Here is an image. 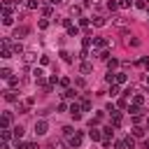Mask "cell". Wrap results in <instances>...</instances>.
<instances>
[{
    "instance_id": "1",
    "label": "cell",
    "mask_w": 149,
    "mask_h": 149,
    "mask_svg": "<svg viewBox=\"0 0 149 149\" xmlns=\"http://www.w3.org/2000/svg\"><path fill=\"white\" fill-rule=\"evenodd\" d=\"M33 130H35V135H47V130H49V123H47L44 119H40V121H35Z\"/></svg>"
},
{
    "instance_id": "2",
    "label": "cell",
    "mask_w": 149,
    "mask_h": 149,
    "mask_svg": "<svg viewBox=\"0 0 149 149\" xmlns=\"http://www.w3.org/2000/svg\"><path fill=\"white\" fill-rule=\"evenodd\" d=\"M33 81L40 84V86H47L44 84V70L42 68H33Z\"/></svg>"
},
{
    "instance_id": "3",
    "label": "cell",
    "mask_w": 149,
    "mask_h": 149,
    "mask_svg": "<svg viewBox=\"0 0 149 149\" xmlns=\"http://www.w3.org/2000/svg\"><path fill=\"white\" fill-rule=\"evenodd\" d=\"M107 44H109V42H107L105 37H93V51H105Z\"/></svg>"
},
{
    "instance_id": "4",
    "label": "cell",
    "mask_w": 149,
    "mask_h": 149,
    "mask_svg": "<svg viewBox=\"0 0 149 149\" xmlns=\"http://www.w3.org/2000/svg\"><path fill=\"white\" fill-rule=\"evenodd\" d=\"M81 112H84V109H81V105H77V102H72V105H70V116H72L74 121H79V119H81Z\"/></svg>"
},
{
    "instance_id": "5",
    "label": "cell",
    "mask_w": 149,
    "mask_h": 149,
    "mask_svg": "<svg viewBox=\"0 0 149 149\" xmlns=\"http://www.w3.org/2000/svg\"><path fill=\"white\" fill-rule=\"evenodd\" d=\"M81 140H84V135L77 130V133H74V135L68 140V142H70V147H72V149H79V147H81Z\"/></svg>"
},
{
    "instance_id": "6",
    "label": "cell",
    "mask_w": 149,
    "mask_h": 149,
    "mask_svg": "<svg viewBox=\"0 0 149 149\" xmlns=\"http://www.w3.org/2000/svg\"><path fill=\"white\" fill-rule=\"evenodd\" d=\"M26 35H28V28H26V26H16V28H14V37H16V40H23Z\"/></svg>"
},
{
    "instance_id": "7",
    "label": "cell",
    "mask_w": 149,
    "mask_h": 149,
    "mask_svg": "<svg viewBox=\"0 0 149 149\" xmlns=\"http://www.w3.org/2000/svg\"><path fill=\"white\" fill-rule=\"evenodd\" d=\"M9 123H12V112L5 109V112H2V121H0V126H2V128H9Z\"/></svg>"
},
{
    "instance_id": "8",
    "label": "cell",
    "mask_w": 149,
    "mask_h": 149,
    "mask_svg": "<svg viewBox=\"0 0 149 149\" xmlns=\"http://www.w3.org/2000/svg\"><path fill=\"white\" fill-rule=\"evenodd\" d=\"M91 70H93V65H91V63H88V61H86V58H84V61H81V63H79V72H81V74H88V72H91Z\"/></svg>"
},
{
    "instance_id": "9",
    "label": "cell",
    "mask_w": 149,
    "mask_h": 149,
    "mask_svg": "<svg viewBox=\"0 0 149 149\" xmlns=\"http://www.w3.org/2000/svg\"><path fill=\"white\" fill-rule=\"evenodd\" d=\"M77 95H79L77 88H65V91H63V98H65V100H74Z\"/></svg>"
},
{
    "instance_id": "10",
    "label": "cell",
    "mask_w": 149,
    "mask_h": 149,
    "mask_svg": "<svg viewBox=\"0 0 149 149\" xmlns=\"http://www.w3.org/2000/svg\"><path fill=\"white\" fill-rule=\"evenodd\" d=\"M2 93H5V100H7V102H19V95H16L14 91L7 88V91H2Z\"/></svg>"
},
{
    "instance_id": "11",
    "label": "cell",
    "mask_w": 149,
    "mask_h": 149,
    "mask_svg": "<svg viewBox=\"0 0 149 149\" xmlns=\"http://www.w3.org/2000/svg\"><path fill=\"white\" fill-rule=\"evenodd\" d=\"M2 23H5V26H14V16H12V12H2Z\"/></svg>"
},
{
    "instance_id": "12",
    "label": "cell",
    "mask_w": 149,
    "mask_h": 149,
    "mask_svg": "<svg viewBox=\"0 0 149 149\" xmlns=\"http://www.w3.org/2000/svg\"><path fill=\"white\" fill-rule=\"evenodd\" d=\"M91 23H93V26H98V28H102V26H107V19H105V16H93V19H91Z\"/></svg>"
},
{
    "instance_id": "13",
    "label": "cell",
    "mask_w": 149,
    "mask_h": 149,
    "mask_svg": "<svg viewBox=\"0 0 149 149\" xmlns=\"http://www.w3.org/2000/svg\"><path fill=\"white\" fill-rule=\"evenodd\" d=\"M126 81H128L126 72H114V84H126Z\"/></svg>"
},
{
    "instance_id": "14",
    "label": "cell",
    "mask_w": 149,
    "mask_h": 149,
    "mask_svg": "<svg viewBox=\"0 0 149 149\" xmlns=\"http://www.w3.org/2000/svg\"><path fill=\"white\" fill-rule=\"evenodd\" d=\"M88 137H91L93 142H98V140H102V133H100L98 128H91V130H88Z\"/></svg>"
},
{
    "instance_id": "15",
    "label": "cell",
    "mask_w": 149,
    "mask_h": 149,
    "mask_svg": "<svg viewBox=\"0 0 149 149\" xmlns=\"http://www.w3.org/2000/svg\"><path fill=\"white\" fill-rule=\"evenodd\" d=\"M35 58H37V56H35V49H28V51L23 54V61H26V63H33Z\"/></svg>"
},
{
    "instance_id": "16",
    "label": "cell",
    "mask_w": 149,
    "mask_h": 149,
    "mask_svg": "<svg viewBox=\"0 0 149 149\" xmlns=\"http://www.w3.org/2000/svg\"><path fill=\"white\" fill-rule=\"evenodd\" d=\"M58 56H61V61H63V63H72V54H70V51H65V49H63Z\"/></svg>"
},
{
    "instance_id": "17",
    "label": "cell",
    "mask_w": 149,
    "mask_h": 149,
    "mask_svg": "<svg viewBox=\"0 0 149 149\" xmlns=\"http://www.w3.org/2000/svg\"><path fill=\"white\" fill-rule=\"evenodd\" d=\"M74 133H77V130H74L72 126H63V137H68V140H70V137H72Z\"/></svg>"
},
{
    "instance_id": "18",
    "label": "cell",
    "mask_w": 149,
    "mask_h": 149,
    "mask_svg": "<svg viewBox=\"0 0 149 149\" xmlns=\"http://www.w3.org/2000/svg\"><path fill=\"white\" fill-rule=\"evenodd\" d=\"M142 102H144V95H142V93H140V91H137V93H135V95H133V105H137V107H140V105H142Z\"/></svg>"
},
{
    "instance_id": "19",
    "label": "cell",
    "mask_w": 149,
    "mask_h": 149,
    "mask_svg": "<svg viewBox=\"0 0 149 149\" xmlns=\"http://www.w3.org/2000/svg\"><path fill=\"white\" fill-rule=\"evenodd\" d=\"M79 105H81V109H84V112H88V109H91V100H88V98H79Z\"/></svg>"
},
{
    "instance_id": "20",
    "label": "cell",
    "mask_w": 149,
    "mask_h": 149,
    "mask_svg": "<svg viewBox=\"0 0 149 149\" xmlns=\"http://www.w3.org/2000/svg\"><path fill=\"white\" fill-rule=\"evenodd\" d=\"M12 54H14V51H12V47H2V54H0V56L7 61V58H12Z\"/></svg>"
},
{
    "instance_id": "21",
    "label": "cell",
    "mask_w": 149,
    "mask_h": 149,
    "mask_svg": "<svg viewBox=\"0 0 149 149\" xmlns=\"http://www.w3.org/2000/svg\"><path fill=\"white\" fill-rule=\"evenodd\" d=\"M12 133H14V137H16V140H21V137H23V128H21V126H14V128H12Z\"/></svg>"
},
{
    "instance_id": "22",
    "label": "cell",
    "mask_w": 149,
    "mask_h": 149,
    "mask_svg": "<svg viewBox=\"0 0 149 149\" xmlns=\"http://www.w3.org/2000/svg\"><path fill=\"white\" fill-rule=\"evenodd\" d=\"M40 5H42V0H28V2H26V7H28V9H37Z\"/></svg>"
},
{
    "instance_id": "23",
    "label": "cell",
    "mask_w": 149,
    "mask_h": 149,
    "mask_svg": "<svg viewBox=\"0 0 149 149\" xmlns=\"http://www.w3.org/2000/svg\"><path fill=\"white\" fill-rule=\"evenodd\" d=\"M70 14H72V16H81V7H79V5H72V7H70Z\"/></svg>"
},
{
    "instance_id": "24",
    "label": "cell",
    "mask_w": 149,
    "mask_h": 149,
    "mask_svg": "<svg viewBox=\"0 0 149 149\" xmlns=\"http://www.w3.org/2000/svg\"><path fill=\"white\" fill-rule=\"evenodd\" d=\"M12 51H14V54H26L23 47H21V42H14V44H12Z\"/></svg>"
},
{
    "instance_id": "25",
    "label": "cell",
    "mask_w": 149,
    "mask_h": 149,
    "mask_svg": "<svg viewBox=\"0 0 149 149\" xmlns=\"http://www.w3.org/2000/svg\"><path fill=\"white\" fill-rule=\"evenodd\" d=\"M112 23H114V26H123L126 19H123V16H112Z\"/></svg>"
},
{
    "instance_id": "26",
    "label": "cell",
    "mask_w": 149,
    "mask_h": 149,
    "mask_svg": "<svg viewBox=\"0 0 149 149\" xmlns=\"http://www.w3.org/2000/svg\"><path fill=\"white\" fill-rule=\"evenodd\" d=\"M0 77H2V79H9V77H12V70H9V68H2V70H0Z\"/></svg>"
},
{
    "instance_id": "27",
    "label": "cell",
    "mask_w": 149,
    "mask_h": 149,
    "mask_svg": "<svg viewBox=\"0 0 149 149\" xmlns=\"http://www.w3.org/2000/svg\"><path fill=\"white\" fill-rule=\"evenodd\" d=\"M107 93H109V95H112V98H114V95H119V84H112V86H109V91H107Z\"/></svg>"
},
{
    "instance_id": "28",
    "label": "cell",
    "mask_w": 149,
    "mask_h": 149,
    "mask_svg": "<svg viewBox=\"0 0 149 149\" xmlns=\"http://www.w3.org/2000/svg\"><path fill=\"white\" fill-rule=\"evenodd\" d=\"M133 135H135V137H144V128L135 126V128H133Z\"/></svg>"
},
{
    "instance_id": "29",
    "label": "cell",
    "mask_w": 149,
    "mask_h": 149,
    "mask_svg": "<svg viewBox=\"0 0 149 149\" xmlns=\"http://www.w3.org/2000/svg\"><path fill=\"white\" fill-rule=\"evenodd\" d=\"M116 65H119V61H116V58H109V61H107V68H109V72H112Z\"/></svg>"
},
{
    "instance_id": "30",
    "label": "cell",
    "mask_w": 149,
    "mask_h": 149,
    "mask_svg": "<svg viewBox=\"0 0 149 149\" xmlns=\"http://www.w3.org/2000/svg\"><path fill=\"white\" fill-rule=\"evenodd\" d=\"M7 84H9V88L19 86V77H9V79H7Z\"/></svg>"
},
{
    "instance_id": "31",
    "label": "cell",
    "mask_w": 149,
    "mask_h": 149,
    "mask_svg": "<svg viewBox=\"0 0 149 149\" xmlns=\"http://www.w3.org/2000/svg\"><path fill=\"white\" fill-rule=\"evenodd\" d=\"M116 7H119V2H114V0H107V9H109V12H114Z\"/></svg>"
},
{
    "instance_id": "32",
    "label": "cell",
    "mask_w": 149,
    "mask_h": 149,
    "mask_svg": "<svg viewBox=\"0 0 149 149\" xmlns=\"http://www.w3.org/2000/svg\"><path fill=\"white\" fill-rule=\"evenodd\" d=\"M135 7H137V9H149V5H147L144 0H137V2H135Z\"/></svg>"
},
{
    "instance_id": "33",
    "label": "cell",
    "mask_w": 149,
    "mask_h": 149,
    "mask_svg": "<svg viewBox=\"0 0 149 149\" xmlns=\"http://www.w3.org/2000/svg\"><path fill=\"white\" fill-rule=\"evenodd\" d=\"M68 35H74V37H77V35H79V28H77V26H70V28H68Z\"/></svg>"
},
{
    "instance_id": "34",
    "label": "cell",
    "mask_w": 149,
    "mask_h": 149,
    "mask_svg": "<svg viewBox=\"0 0 149 149\" xmlns=\"http://www.w3.org/2000/svg\"><path fill=\"white\" fill-rule=\"evenodd\" d=\"M37 26H40V30H47V28H49V21H47V19H42Z\"/></svg>"
},
{
    "instance_id": "35",
    "label": "cell",
    "mask_w": 149,
    "mask_h": 149,
    "mask_svg": "<svg viewBox=\"0 0 149 149\" xmlns=\"http://www.w3.org/2000/svg\"><path fill=\"white\" fill-rule=\"evenodd\" d=\"M88 23H91V21H88V19H86V16H79V26H84V28H86V26H88Z\"/></svg>"
},
{
    "instance_id": "36",
    "label": "cell",
    "mask_w": 149,
    "mask_h": 149,
    "mask_svg": "<svg viewBox=\"0 0 149 149\" xmlns=\"http://www.w3.org/2000/svg\"><path fill=\"white\" fill-rule=\"evenodd\" d=\"M123 142H126V144H128V147H130V149H133V147H135V140H133V137H130V135H128V137H126V140H123Z\"/></svg>"
},
{
    "instance_id": "37",
    "label": "cell",
    "mask_w": 149,
    "mask_h": 149,
    "mask_svg": "<svg viewBox=\"0 0 149 149\" xmlns=\"http://www.w3.org/2000/svg\"><path fill=\"white\" fill-rule=\"evenodd\" d=\"M114 147H116V149H126V147H128V144H126V142H121V140H119V142H114Z\"/></svg>"
},
{
    "instance_id": "38",
    "label": "cell",
    "mask_w": 149,
    "mask_h": 149,
    "mask_svg": "<svg viewBox=\"0 0 149 149\" xmlns=\"http://www.w3.org/2000/svg\"><path fill=\"white\" fill-rule=\"evenodd\" d=\"M42 14L44 16H51V7H42Z\"/></svg>"
},
{
    "instance_id": "39",
    "label": "cell",
    "mask_w": 149,
    "mask_h": 149,
    "mask_svg": "<svg viewBox=\"0 0 149 149\" xmlns=\"http://www.w3.org/2000/svg\"><path fill=\"white\" fill-rule=\"evenodd\" d=\"M40 63L42 65H49V56H40Z\"/></svg>"
},
{
    "instance_id": "40",
    "label": "cell",
    "mask_w": 149,
    "mask_h": 149,
    "mask_svg": "<svg viewBox=\"0 0 149 149\" xmlns=\"http://www.w3.org/2000/svg\"><path fill=\"white\" fill-rule=\"evenodd\" d=\"M58 84H61V86H68V84H70V79H68V77H61V81H58Z\"/></svg>"
},
{
    "instance_id": "41",
    "label": "cell",
    "mask_w": 149,
    "mask_h": 149,
    "mask_svg": "<svg viewBox=\"0 0 149 149\" xmlns=\"http://www.w3.org/2000/svg\"><path fill=\"white\" fill-rule=\"evenodd\" d=\"M119 7H123V9H126V7H130V0H121V2H119Z\"/></svg>"
},
{
    "instance_id": "42",
    "label": "cell",
    "mask_w": 149,
    "mask_h": 149,
    "mask_svg": "<svg viewBox=\"0 0 149 149\" xmlns=\"http://www.w3.org/2000/svg\"><path fill=\"white\" fill-rule=\"evenodd\" d=\"M49 2H51V7H56V5H61L63 0H49Z\"/></svg>"
},
{
    "instance_id": "43",
    "label": "cell",
    "mask_w": 149,
    "mask_h": 149,
    "mask_svg": "<svg viewBox=\"0 0 149 149\" xmlns=\"http://www.w3.org/2000/svg\"><path fill=\"white\" fill-rule=\"evenodd\" d=\"M30 149H40V144H37V142H33V144H30Z\"/></svg>"
},
{
    "instance_id": "44",
    "label": "cell",
    "mask_w": 149,
    "mask_h": 149,
    "mask_svg": "<svg viewBox=\"0 0 149 149\" xmlns=\"http://www.w3.org/2000/svg\"><path fill=\"white\" fill-rule=\"evenodd\" d=\"M144 84H149V72H147V77H144Z\"/></svg>"
},
{
    "instance_id": "45",
    "label": "cell",
    "mask_w": 149,
    "mask_h": 149,
    "mask_svg": "<svg viewBox=\"0 0 149 149\" xmlns=\"http://www.w3.org/2000/svg\"><path fill=\"white\" fill-rule=\"evenodd\" d=\"M130 2H133V0H130Z\"/></svg>"
}]
</instances>
